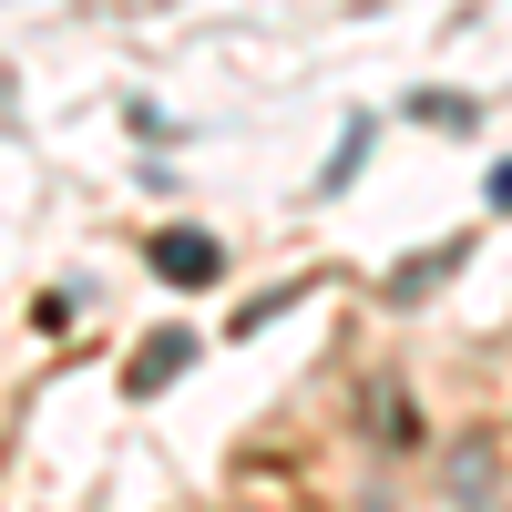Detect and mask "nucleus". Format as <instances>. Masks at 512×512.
I'll return each mask as SVG.
<instances>
[{"instance_id":"5","label":"nucleus","mask_w":512,"mask_h":512,"mask_svg":"<svg viewBox=\"0 0 512 512\" xmlns=\"http://www.w3.org/2000/svg\"><path fill=\"white\" fill-rule=\"evenodd\" d=\"M451 492L461 512H492V441H451Z\"/></svg>"},{"instance_id":"6","label":"nucleus","mask_w":512,"mask_h":512,"mask_svg":"<svg viewBox=\"0 0 512 512\" xmlns=\"http://www.w3.org/2000/svg\"><path fill=\"white\" fill-rule=\"evenodd\" d=\"M410 113H420V123H451V134H472V123H482L472 93H410Z\"/></svg>"},{"instance_id":"4","label":"nucleus","mask_w":512,"mask_h":512,"mask_svg":"<svg viewBox=\"0 0 512 512\" xmlns=\"http://www.w3.org/2000/svg\"><path fill=\"white\" fill-rule=\"evenodd\" d=\"M369 144H379V113H349V123H338V154L318 164V195H349V175L369 164Z\"/></svg>"},{"instance_id":"1","label":"nucleus","mask_w":512,"mask_h":512,"mask_svg":"<svg viewBox=\"0 0 512 512\" xmlns=\"http://www.w3.org/2000/svg\"><path fill=\"white\" fill-rule=\"evenodd\" d=\"M461 267H472V236H441V246H420V256H400V267L379 277V297H390V308H431V287H451Z\"/></svg>"},{"instance_id":"3","label":"nucleus","mask_w":512,"mask_h":512,"mask_svg":"<svg viewBox=\"0 0 512 512\" xmlns=\"http://www.w3.org/2000/svg\"><path fill=\"white\" fill-rule=\"evenodd\" d=\"M185 359H195V328H154L144 349L123 359V390H134V400H154V390H175V369H185Z\"/></svg>"},{"instance_id":"7","label":"nucleus","mask_w":512,"mask_h":512,"mask_svg":"<svg viewBox=\"0 0 512 512\" xmlns=\"http://www.w3.org/2000/svg\"><path fill=\"white\" fill-rule=\"evenodd\" d=\"M482 195H492V216H512V154L492 164V185H482Z\"/></svg>"},{"instance_id":"2","label":"nucleus","mask_w":512,"mask_h":512,"mask_svg":"<svg viewBox=\"0 0 512 512\" xmlns=\"http://www.w3.org/2000/svg\"><path fill=\"white\" fill-rule=\"evenodd\" d=\"M144 256H154V277H164V287H216V277H226V246L205 236V226H164Z\"/></svg>"}]
</instances>
